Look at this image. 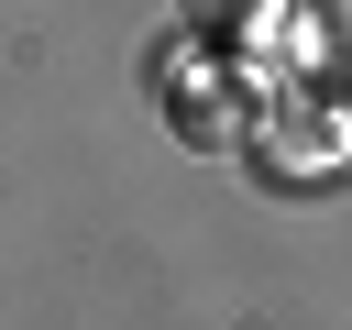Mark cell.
Instances as JSON below:
<instances>
[{"mask_svg":"<svg viewBox=\"0 0 352 330\" xmlns=\"http://www.w3.org/2000/svg\"><path fill=\"white\" fill-rule=\"evenodd\" d=\"M308 22H319V44L352 66V0H308Z\"/></svg>","mask_w":352,"mask_h":330,"instance_id":"6da1fadb","label":"cell"}]
</instances>
